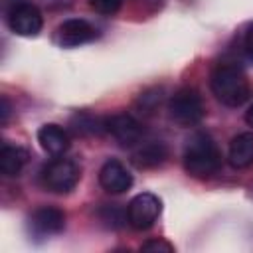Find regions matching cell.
Masks as SVG:
<instances>
[{
  "instance_id": "14",
  "label": "cell",
  "mask_w": 253,
  "mask_h": 253,
  "mask_svg": "<svg viewBox=\"0 0 253 253\" xmlns=\"http://www.w3.org/2000/svg\"><path fill=\"white\" fill-rule=\"evenodd\" d=\"M28 158H30V154L26 148L4 144L0 148V172L4 176H18L22 172V168L26 166Z\"/></svg>"
},
{
  "instance_id": "1",
  "label": "cell",
  "mask_w": 253,
  "mask_h": 253,
  "mask_svg": "<svg viewBox=\"0 0 253 253\" xmlns=\"http://www.w3.org/2000/svg\"><path fill=\"white\" fill-rule=\"evenodd\" d=\"M221 166V152L206 132H196L188 138L184 150V168L194 178H211Z\"/></svg>"
},
{
  "instance_id": "16",
  "label": "cell",
  "mask_w": 253,
  "mask_h": 253,
  "mask_svg": "<svg viewBox=\"0 0 253 253\" xmlns=\"http://www.w3.org/2000/svg\"><path fill=\"white\" fill-rule=\"evenodd\" d=\"M99 215H101V219H103V221H105L109 227H121L125 221H128L126 211H123V210H121L119 206H115V204L101 208Z\"/></svg>"
},
{
  "instance_id": "21",
  "label": "cell",
  "mask_w": 253,
  "mask_h": 253,
  "mask_svg": "<svg viewBox=\"0 0 253 253\" xmlns=\"http://www.w3.org/2000/svg\"><path fill=\"white\" fill-rule=\"evenodd\" d=\"M245 123H247L249 126H253V105L245 111Z\"/></svg>"
},
{
  "instance_id": "18",
  "label": "cell",
  "mask_w": 253,
  "mask_h": 253,
  "mask_svg": "<svg viewBox=\"0 0 253 253\" xmlns=\"http://www.w3.org/2000/svg\"><path fill=\"white\" fill-rule=\"evenodd\" d=\"M142 251H158V253H172L174 251V245L168 243L166 239L162 237H154V239H148L140 245Z\"/></svg>"
},
{
  "instance_id": "9",
  "label": "cell",
  "mask_w": 253,
  "mask_h": 253,
  "mask_svg": "<svg viewBox=\"0 0 253 253\" xmlns=\"http://www.w3.org/2000/svg\"><path fill=\"white\" fill-rule=\"evenodd\" d=\"M57 38L63 47H75L97 38V30L81 18H69L57 28Z\"/></svg>"
},
{
  "instance_id": "12",
  "label": "cell",
  "mask_w": 253,
  "mask_h": 253,
  "mask_svg": "<svg viewBox=\"0 0 253 253\" xmlns=\"http://www.w3.org/2000/svg\"><path fill=\"white\" fill-rule=\"evenodd\" d=\"M168 158V148L164 142H144L140 144L132 154H130V162L136 168H156L160 166L164 160Z\"/></svg>"
},
{
  "instance_id": "4",
  "label": "cell",
  "mask_w": 253,
  "mask_h": 253,
  "mask_svg": "<svg viewBox=\"0 0 253 253\" xmlns=\"http://www.w3.org/2000/svg\"><path fill=\"white\" fill-rule=\"evenodd\" d=\"M81 178V170L77 162L69 158H53L42 172L43 186L55 194H67L71 192Z\"/></svg>"
},
{
  "instance_id": "3",
  "label": "cell",
  "mask_w": 253,
  "mask_h": 253,
  "mask_svg": "<svg viewBox=\"0 0 253 253\" xmlns=\"http://www.w3.org/2000/svg\"><path fill=\"white\" fill-rule=\"evenodd\" d=\"M168 113H170V119L176 125H180V126H194V125H198L204 119V115H206L202 95L196 89H192V87L178 89L170 97Z\"/></svg>"
},
{
  "instance_id": "13",
  "label": "cell",
  "mask_w": 253,
  "mask_h": 253,
  "mask_svg": "<svg viewBox=\"0 0 253 253\" xmlns=\"http://www.w3.org/2000/svg\"><path fill=\"white\" fill-rule=\"evenodd\" d=\"M227 158L233 168L251 166L253 164V132H241L233 136V140L229 142Z\"/></svg>"
},
{
  "instance_id": "10",
  "label": "cell",
  "mask_w": 253,
  "mask_h": 253,
  "mask_svg": "<svg viewBox=\"0 0 253 253\" xmlns=\"http://www.w3.org/2000/svg\"><path fill=\"white\" fill-rule=\"evenodd\" d=\"M30 223H32L36 233H40V235H53V233H59L65 227V213L61 210H57V208L43 206V208H38L32 213Z\"/></svg>"
},
{
  "instance_id": "5",
  "label": "cell",
  "mask_w": 253,
  "mask_h": 253,
  "mask_svg": "<svg viewBox=\"0 0 253 253\" xmlns=\"http://www.w3.org/2000/svg\"><path fill=\"white\" fill-rule=\"evenodd\" d=\"M162 211V202L158 196L150 194V192H142V194H136L128 206H126V217H128V223L142 231V229H148L160 215Z\"/></svg>"
},
{
  "instance_id": "11",
  "label": "cell",
  "mask_w": 253,
  "mask_h": 253,
  "mask_svg": "<svg viewBox=\"0 0 253 253\" xmlns=\"http://www.w3.org/2000/svg\"><path fill=\"white\" fill-rule=\"evenodd\" d=\"M38 142L40 146L51 154V156H61L67 148H69V134L63 126L55 125V123H47L43 126H40L38 130Z\"/></svg>"
},
{
  "instance_id": "6",
  "label": "cell",
  "mask_w": 253,
  "mask_h": 253,
  "mask_svg": "<svg viewBox=\"0 0 253 253\" xmlns=\"http://www.w3.org/2000/svg\"><path fill=\"white\" fill-rule=\"evenodd\" d=\"M8 24L14 34L24 36V38H34L42 32L43 18H42V12L34 4L24 0L8 10Z\"/></svg>"
},
{
  "instance_id": "2",
  "label": "cell",
  "mask_w": 253,
  "mask_h": 253,
  "mask_svg": "<svg viewBox=\"0 0 253 253\" xmlns=\"http://www.w3.org/2000/svg\"><path fill=\"white\" fill-rule=\"evenodd\" d=\"M210 87L215 99L227 107H239L251 95V87H249L245 73L237 65H231V63H221L213 69Z\"/></svg>"
},
{
  "instance_id": "19",
  "label": "cell",
  "mask_w": 253,
  "mask_h": 253,
  "mask_svg": "<svg viewBox=\"0 0 253 253\" xmlns=\"http://www.w3.org/2000/svg\"><path fill=\"white\" fill-rule=\"evenodd\" d=\"M10 111H12V107H10V103H8V99L2 95L0 97V125L4 126L6 123H8V117H10Z\"/></svg>"
},
{
  "instance_id": "20",
  "label": "cell",
  "mask_w": 253,
  "mask_h": 253,
  "mask_svg": "<svg viewBox=\"0 0 253 253\" xmlns=\"http://www.w3.org/2000/svg\"><path fill=\"white\" fill-rule=\"evenodd\" d=\"M245 51H247L249 59L253 61V24L249 26V30H247V34H245Z\"/></svg>"
},
{
  "instance_id": "7",
  "label": "cell",
  "mask_w": 253,
  "mask_h": 253,
  "mask_svg": "<svg viewBox=\"0 0 253 253\" xmlns=\"http://www.w3.org/2000/svg\"><path fill=\"white\" fill-rule=\"evenodd\" d=\"M105 130L111 132L121 146L136 144L142 138V132H144L142 125L132 115H126V113L113 115V117L105 119Z\"/></svg>"
},
{
  "instance_id": "8",
  "label": "cell",
  "mask_w": 253,
  "mask_h": 253,
  "mask_svg": "<svg viewBox=\"0 0 253 253\" xmlns=\"http://www.w3.org/2000/svg\"><path fill=\"white\" fill-rule=\"evenodd\" d=\"M99 184L109 194H123L132 186V174L121 160L111 158L99 170Z\"/></svg>"
},
{
  "instance_id": "15",
  "label": "cell",
  "mask_w": 253,
  "mask_h": 253,
  "mask_svg": "<svg viewBox=\"0 0 253 253\" xmlns=\"http://www.w3.org/2000/svg\"><path fill=\"white\" fill-rule=\"evenodd\" d=\"M71 128L77 134H97L99 130H105V121H101L89 113H77L71 119Z\"/></svg>"
},
{
  "instance_id": "17",
  "label": "cell",
  "mask_w": 253,
  "mask_h": 253,
  "mask_svg": "<svg viewBox=\"0 0 253 253\" xmlns=\"http://www.w3.org/2000/svg\"><path fill=\"white\" fill-rule=\"evenodd\" d=\"M91 8L99 14H105V16H111L115 12H119L123 0H89Z\"/></svg>"
}]
</instances>
